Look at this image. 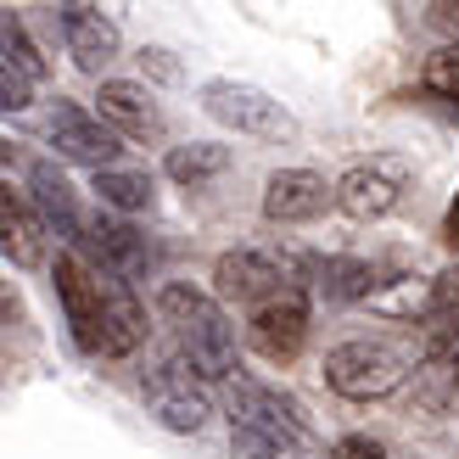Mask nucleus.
I'll return each mask as SVG.
<instances>
[{
    "label": "nucleus",
    "instance_id": "obj_29",
    "mask_svg": "<svg viewBox=\"0 0 459 459\" xmlns=\"http://www.w3.org/2000/svg\"><path fill=\"white\" fill-rule=\"evenodd\" d=\"M437 101H443V96H437ZM443 107H448V112H454V118H459V96H448V101H443Z\"/></svg>",
    "mask_w": 459,
    "mask_h": 459
},
{
    "label": "nucleus",
    "instance_id": "obj_12",
    "mask_svg": "<svg viewBox=\"0 0 459 459\" xmlns=\"http://www.w3.org/2000/svg\"><path fill=\"white\" fill-rule=\"evenodd\" d=\"M336 202V186L314 169H281L264 186V219L269 224H308Z\"/></svg>",
    "mask_w": 459,
    "mask_h": 459
},
{
    "label": "nucleus",
    "instance_id": "obj_2",
    "mask_svg": "<svg viewBox=\"0 0 459 459\" xmlns=\"http://www.w3.org/2000/svg\"><path fill=\"white\" fill-rule=\"evenodd\" d=\"M157 314L169 319L174 348L186 353L208 381L236 376V331H230L224 308L213 303L208 291H196V286H186V281H169L163 291H157Z\"/></svg>",
    "mask_w": 459,
    "mask_h": 459
},
{
    "label": "nucleus",
    "instance_id": "obj_19",
    "mask_svg": "<svg viewBox=\"0 0 459 459\" xmlns=\"http://www.w3.org/2000/svg\"><path fill=\"white\" fill-rule=\"evenodd\" d=\"M90 191H96L112 213H152V202H157V191H152V174H141V169H118V163H107V169H96V179H90Z\"/></svg>",
    "mask_w": 459,
    "mask_h": 459
},
{
    "label": "nucleus",
    "instance_id": "obj_7",
    "mask_svg": "<svg viewBox=\"0 0 459 459\" xmlns=\"http://www.w3.org/2000/svg\"><path fill=\"white\" fill-rule=\"evenodd\" d=\"M141 393H146V409H152V415L163 420L169 431H202V426H208V415H213L208 376H202L186 353H179V359H163L157 370H146Z\"/></svg>",
    "mask_w": 459,
    "mask_h": 459
},
{
    "label": "nucleus",
    "instance_id": "obj_25",
    "mask_svg": "<svg viewBox=\"0 0 459 459\" xmlns=\"http://www.w3.org/2000/svg\"><path fill=\"white\" fill-rule=\"evenodd\" d=\"M426 319H459V264H454V269H443L437 281H431Z\"/></svg>",
    "mask_w": 459,
    "mask_h": 459
},
{
    "label": "nucleus",
    "instance_id": "obj_18",
    "mask_svg": "<svg viewBox=\"0 0 459 459\" xmlns=\"http://www.w3.org/2000/svg\"><path fill=\"white\" fill-rule=\"evenodd\" d=\"M308 286L325 297V303H359V297L376 291V269L364 258H314Z\"/></svg>",
    "mask_w": 459,
    "mask_h": 459
},
{
    "label": "nucleus",
    "instance_id": "obj_5",
    "mask_svg": "<svg viewBox=\"0 0 459 459\" xmlns=\"http://www.w3.org/2000/svg\"><path fill=\"white\" fill-rule=\"evenodd\" d=\"M56 297L79 348L107 353V269L96 258H84V247H67L56 258Z\"/></svg>",
    "mask_w": 459,
    "mask_h": 459
},
{
    "label": "nucleus",
    "instance_id": "obj_1",
    "mask_svg": "<svg viewBox=\"0 0 459 459\" xmlns=\"http://www.w3.org/2000/svg\"><path fill=\"white\" fill-rule=\"evenodd\" d=\"M308 420L303 403L274 393L264 381L236 376L230 386V454L236 459H308Z\"/></svg>",
    "mask_w": 459,
    "mask_h": 459
},
{
    "label": "nucleus",
    "instance_id": "obj_6",
    "mask_svg": "<svg viewBox=\"0 0 459 459\" xmlns=\"http://www.w3.org/2000/svg\"><path fill=\"white\" fill-rule=\"evenodd\" d=\"M202 107H208V118H219L236 134H252V141H297V118L269 90L247 79H208L202 84Z\"/></svg>",
    "mask_w": 459,
    "mask_h": 459
},
{
    "label": "nucleus",
    "instance_id": "obj_13",
    "mask_svg": "<svg viewBox=\"0 0 459 459\" xmlns=\"http://www.w3.org/2000/svg\"><path fill=\"white\" fill-rule=\"evenodd\" d=\"M96 112H101V118L118 129V134H129V141H157V134H163V107L152 101L146 84L101 79V90H96Z\"/></svg>",
    "mask_w": 459,
    "mask_h": 459
},
{
    "label": "nucleus",
    "instance_id": "obj_8",
    "mask_svg": "<svg viewBox=\"0 0 459 459\" xmlns=\"http://www.w3.org/2000/svg\"><path fill=\"white\" fill-rule=\"evenodd\" d=\"M403 191H409V163H398V157H370V163H353L336 179V208L359 224H376L403 202Z\"/></svg>",
    "mask_w": 459,
    "mask_h": 459
},
{
    "label": "nucleus",
    "instance_id": "obj_10",
    "mask_svg": "<svg viewBox=\"0 0 459 459\" xmlns=\"http://www.w3.org/2000/svg\"><path fill=\"white\" fill-rule=\"evenodd\" d=\"M124 141L129 134H118L112 124L90 118V112H79V107H56L51 112V146H56V157H67V163L107 169V163L124 157Z\"/></svg>",
    "mask_w": 459,
    "mask_h": 459
},
{
    "label": "nucleus",
    "instance_id": "obj_17",
    "mask_svg": "<svg viewBox=\"0 0 459 459\" xmlns=\"http://www.w3.org/2000/svg\"><path fill=\"white\" fill-rule=\"evenodd\" d=\"M141 336H146V314H141V303H134V291H129V274L107 269V359L134 353Z\"/></svg>",
    "mask_w": 459,
    "mask_h": 459
},
{
    "label": "nucleus",
    "instance_id": "obj_9",
    "mask_svg": "<svg viewBox=\"0 0 459 459\" xmlns=\"http://www.w3.org/2000/svg\"><path fill=\"white\" fill-rule=\"evenodd\" d=\"M247 336L269 364H291L303 353V342H308V297H303V286H281L274 297L252 303Z\"/></svg>",
    "mask_w": 459,
    "mask_h": 459
},
{
    "label": "nucleus",
    "instance_id": "obj_22",
    "mask_svg": "<svg viewBox=\"0 0 459 459\" xmlns=\"http://www.w3.org/2000/svg\"><path fill=\"white\" fill-rule=\"evenodd\" d=\"M0 62H17L22 74H34V79H45V56L34 51V39H29V29H22V17H0Z\"/></svg>",
    "mask_w": 459,
    "mask_h": 459
},
{
    "label": "nucleus",
    "instance_id": "obj_14",
    "mask_svg": "<svg viewBox=\"0 0 459 459\" xmlns=\"http://www.w3.org/2000/svg\"><path fill=\"white\" fill-rule=\"evenodd\" d=\"M79 247H84L101 269H118V274H129V281L152 269V241H146L134 224H124V219H96V224L84 230Z\"/></svg>",
    "mask_w": 459,
    "mask_h": 459
},
{
    "label": "nucleus",
    "instance_id": "obj_16",
    "mask_svg": "<svg viewBox=\"0 0 459 459\" xmlns=\"http://www.w3.org/2000/svg\"><path fill=\"white\" fill-rule=\"evenodd\" d=\"M29 196H34V208L45 213V224L56 230L62 241H84V224H79V202H74V186L62 179V169L51 163H34L29 169Z\"/></svg>",
    "mask_w": 459,
    "mask_h": 459
},
{
    "label": "nucleus",
    "instance_id": "obj_27",
    "mask_svg": "<svg viewBox=\"0 0 459 459\" xmlns=\"http://www.w3.org/2000/svg\"><path fill=\"white\" fill-rule=\"evenodd\" d=\"M325 459H386V454H381V443H370V437H342V443H331Z\"/></svg>",
    "mask_w": 459,
    "mask_h": 459
},
{
    "label": "nucleus",
    "instance_id": "obj_21",
    "mask_svg": "<svg viewBox=\"0 0 459 459\" xmlns=\"http://www.w3.org/2000/svg\"><path fill=\"white\" fill-rule=\"evenodd\" d=\"M415 403L426 415H454L459 409V359H431L415 370Z\"/></svg>",
    "mask_w": 459,
    "mask_h": 459
},
{
    "label": "nucleus",
    "instance_id": "obj_4",
    "mask_svg": "<svg viewBox=\"0 0 459 459\" xmlns=\"http://www.w3.org/2000/svg\"><path fill=\"white\" fill-rule=\"evenodd\" d=\"M308 264L314 258H303V252H291V247H236L213 264V286L230 303H264V297H274L281 286H303Z\"/></svg>",
    "mask_w": 459,
    "mask_h": 459
},
{
    "label": "nucleus",
    "instance_id": "obj_23",
    "mask_svg": "<svg viewBox=\"0 0 459 459\" xmlns=\"http://www.w3.org/2000/svg\"><path fill=\"white\" fill-rule=\"evenodd\" d=\"M420 79H426L431 96H443V101L459 96V39H448L443 51H431V56H426V74H420Z\"/></svg>",
    "mask_w": 459,
    "mask_h": 459
},
{
    "label": "nucleus",
    "instance_id": "obj_24",
    "mask_svg": "<svg viewBox=\"0 0 459 459\" xmlns=\"http://www.w3.org/2000/svg\"><path fill=\"white\" fill-rule=\"evenodd\" d=\"M34 84H39V79H34V74H22L17 62H0V107H6V118L34 101Z\"/></svg>",
    "mask_w": 459,
    "mask_h": 459
},
{
    "label": "nucleus",
    "instance_id": "obj_11",
    "mask_svg": "<svg viewBox=\"0 0 459 459\" xmlns=\"http://www.w3.org/2000/svg\"><path fill=\"white\" fill-rule=\"evenodd\" d=\"M62 39H67V56H74L84 74H101V67L118 56V22L101 12V0H62Z\"/></svg>",
    "mask_w": 459,
    "mask_h": 459
},
{
    "label": "nucleus",
    "instance_id": "obj_20",
    "mask_svg": "<svg viewBox=\"0 0 459 459\" xmlns=\"http://www.w3.org/2000/svg\"><path fill=\"white\" fill-rule=\"evenodd\" d=\"M169 179L174 186H208V179H219L224 169H230V146H219V141H191V146H174L169 152Z\"/></svg>",
    "mask_w": 459,
    "mask_h": 459
},
{
    "label": "nucleus",
    "instance_id": "obj_28",
    "mask_svg": "<svg viewBox=\"0 0 459 459\" xmlns=\"http://www.w3.org/2000/svg\"><path fill=\"white\" fill-rule=\"evenodd\" d=\"M443 236L459 247V191H454V202H448V219H443Z\"/></svg>",
    "mask_w": 459,
    "mask_h": 459
},
{
    "label": "nucleus",
    "instance_id": "obj_3",
    "mask_svg": "<svg viewBox=\"0 0 459 459\" xmlns=\"http://www.w3.org/2000/svg\"><path fill=\"white\" fill-rule=\"evenodd\" d=\"M409 370H415V359H409L398 342H381V336H353V342H336V348L325 353L331 393L359 398V403L398 393V386L409 381Z\"/></svg>",
    "mask_w": 459,
    "mask_h": 459
},
{
    "label": "nucleus",
    "instance_id": "obj_15",
    "mask_svg": "<svg viewBox=\"0 0 459 459\" xmlns=\"http://www.w3.org/2000/svg\"><path fill=\"white\" fill-rule=\"evenodd\" d=\"M45 213L39 208H29L12 186L0 191V252H6V264H17V269H34L39 258H45Z\"/></svg>",
    "mask_w": 459,
    "mask_h": 459
},
{
    "label": "nucleus",
    "instance_id": "obj_26",
    "mask_svg": "<svg viewBox=\"0 0 459 459\" xmlns=\"http://www.w3.org/2000/svg\"><path fill=\"white\" fill-rule=\"evenodd\" d=\"M426 22H431L443 39H459V0H431V6H426Z\"/></svg>",
    "mask_w": 459,
    "mask_h": 459
}]
</instances>
